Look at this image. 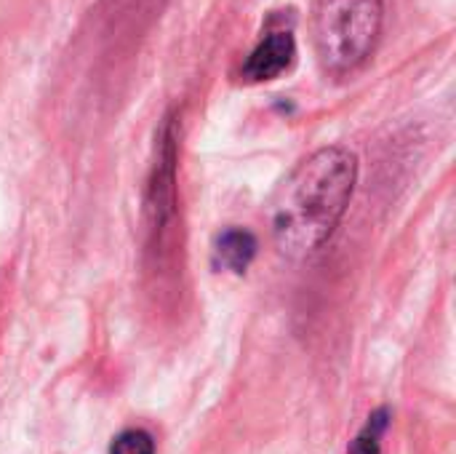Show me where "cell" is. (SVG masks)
I'll return each mask as SVG.
<instances>
[{
	"mask_svg": "<svg viewBox=\"0 0 456 454\" xmlns=\"http://www.w3.org/2000/svg\"><path fill=\"white\" fill-rule=\"evenodd\" d=\"M358 182V158L347 147H323L305 158L278 187L270 209L273 238L289 257L321 249L345 217Z\"/></svg>",
	"mask_w": 456,
	"mask_h": 454,
	"instance_id": "cell-1",
	"label": "cell"
},
{
	"mask_svg": "<svg viewBox=\"0 0 456 454\" xmlns=\"http://www.w3.org/2000/svg\"><path fill=\"white\" fill-rule=\"evenodd\" d=\"M382 32V0H315L313 35L326 72L347 75L377 48Z\"/></svg>",
	"mask_w": 456,
	"mask_h": 454,
	"instance_id": "cell-2",
	"label": "cell"
},
{
	"mask_svg": "<svg viewBox=\"0 0 456 454\" xmlns=\"http://www.w3.org/2000/svg\"><path fill=\"white\" fill-rule=\"evenodd\" d=\"M294 56H297L294 35L291 32H273L251 51V56L243 67V75L248 80H256V83L273 80L291 67Z\"/></svg>",
	"mask_w": 456,
	"mask_h": 454,
	"instance_id": "cell-3",
	"label": "cell"
},
{
	"mask_svg": "<svg viewBox=\"0 0 456 454\" xmlns=\"http://www.w3.org/2000/svg\"><path fill=\"white\" fill-rule=\"evenodd\" d=\"M216 254L222 265H227L235 273H243L256 254V238L248 230H227L216 244Z\"/></svg>",
	"mask_w": 456,
	"mask_h": 454,
	"instance_id": "cell-4",
	"label": "cell"
},
{
	"mask_svg": "<svg viewBox=\"0 0 456 454\" xmlns=\"http://www.w3.org/2000/svg\"><path fill=\"white\" fill-rule=\"evenodd\" d=\"M387 428V412H377L369 417L366 428L361 431V436L353 442L347 454H382V433Z\"/></svg>",
	"mask_w": 456,
	"mask_h": 454,
	"instance_id": "cell-5",
	"label": "cell"
},
{
	"mask_svg": "<svg viewBox=\"0 0 456 454\" xmlns=\"http://www.w3.org/2000/svg\"><path fill=\"white\" fill-rule=\"evenodd\" d=\"M110 454H155V442L147 431H123L115 436Z\"/></svg>",
	"mask_w": 456,
	"mask_h": 454,
	"instance_id": "cell-6",
	"label": "cell"
}]
</instances>
